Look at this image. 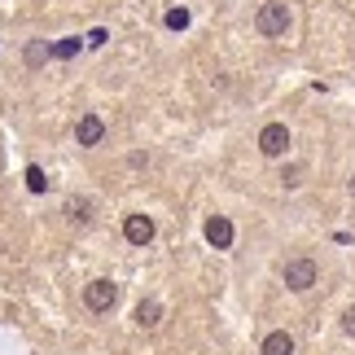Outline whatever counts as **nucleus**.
Instances as JSON below:
<instances>
[{
	"instance_id": "nucleus-6",
	"label": "nucleus",
	"mask_w": 355,
	"mask_h": 355,
	"mask_svg": "<svg viewBox=\"0 0 355 355\" xmlns=\"http://www.w3.org/2000/svg\"><path fill=\"white\" fill-rule=\"evenodd\" d=\"M207 241L215 250H228V245H233V220H228V215H211L207 220Z\"/></svg>"
},
{
	"instance_id": "nucleus-15",
	"label": "nucleus",
	"mask_w": 355,
	"mask_h": 355,
	"mask_svg": "<svg viewBox=\"0 0 355 355\" xmlns=\"http://www.w3.org/2000/svg\"><path fill=\"white\" fill-rule=\"evenodd\" d=\"M105 40H110V31H105V26H97V31H88V35H84V44H88V49H101Z\"/></svg>"
},
{
	"instance_id": "nucleus-8",
	"label": "nucleus",
	"mask_w": 355,
	"mask_h": 355,
	"mask_svg": "<svg viewBox=\"0 0 355 355\" xmlns=\"http://www.w3.org/2000/svg\"><path fill=\"white\" fill-rule=\"evenodd\" d=\"M136 324H141V329H158V324H162V303H158V298H141V307H136Z\"/></svg>"
},
{
	"instance_id": "nucleus-12",
	"label": "nucleus",
	"mask_w": 355,
	"mask_h": 355,
	"mask_svg": "<svg viewBox=\"0 0 355 355\" xmlns=\"http://www.w3.org/2000/svg\"><path fill=\"white\" fill-rule=\"evenodd\" d=\"M22 58H26V66H44V62L53 58V49H49V44H26Z\"/></svg>"
},
{
	"instance_id": "nucleus-1",
	"label": "nucleus",
	"mask_w": 355,
	"mask_h": 355,
	"mask_svg": "<svg viewBox=\"0 0 355 355\" xmlns=\"http://www.w3.org/2000/svg\"><path fill=\"white\" fill-rule=\"evenodd\" d=\"M281 281L290 285L294 294H307L311 285H316V263H311L307 254H298V259H285V263H281Z\"/></svg>"
},
{
	"instance_id": "nucleus-17",
	"label": "nucleus",
	"mask_w": 355,
	"mask_h": 355,
	"mask_svg": "<svg viewBox=\"0 0 355 355\" xmlns=\"http://www.w3.org/2000/svg\"><path fill=\"white\" fill-rule=\"evenodd\" d=\"M351 193H355V180H351Z\"/></svg>"
},
{
	"instance_id": "nucleus-7",
	"label": "nucleus",
	"mask_w": 355,
	"mask_h": 355,
	"mask_svg": "<svg viewBox=\"0 0 355 355\" xmlns=\"http://www.w3.org/2000/svg\"><path fill=\"white\" fill-rule=\"evenodd\" d=\"M75 141L88 145V149L101 145V141H105V123H101L97 114H84V119H79V128H75Z\"/></svg>"
},
{
	"instance_id": "nucleus-5",
	"label": "nucleus",
	"mask_w": 355,
	"mask_h": 355,
	"mask_svg": "<svg viewBox=\"0 0 355 355\" xmlns=\"http://www.w3.org/2000/svg\"><path fill=\"white\" fill-rule=\"evenodd\" d=\"M123 237L132 245H149L154 241V220H149V215H128V220H123Z\"/></svg>"
},
{
	"instance_id": "nucleus-14",
	"label": "nucleus",
	"mask_w": 355,
	"mask_h": 355,
	"mask_svg": "<svg viewBox=\"0 0 355 355\" xmlns=\"http://www.w3.org/2000/svg\"><path fill=\"white\" fill-rule=\"evenodd\" d=\"M167 26H171V31H184V26H189V9H167Z\"/></svg>"
},
{
	"instance_id": "nucleus-16",
	"label": "nucleus",
	"mask_w": 355,
	"mask_h": 355,
	"mask_svg": "<svg viewBox=\"0 0 355 355\" xmlns=\"http://www.w3.org/2000/svg\"><path fill=\"white\" fill-rule=\"evenodd\" d=\"M343 329L355 338V307H347V311H343Z\"/></svg>"
},
{
	"instance_id": "nucleus-11",
	"label": "nucleus",
	"mask_w": 355,
	"mask_h": 355,
	"mask_svg": "<svg viewBox=\"0 0 355 355\" xmlns=\"http://www.w3.org/2000/svg\"><path fill=\"white\" fill-rule=\"evenodd\" d=\"M88 211H92V202H88V198H75V202H71V207H66V215H71V220H75V224H88V220H92V215H88Z\"/></svg>"
},
{
	"instance_id": "nucleus-3",
	"label": "nucleus",
	"mask_w": 355,
	"mask_h": 355,
	"mask_svg": "<svg viewBox=\"0 0 355 355\" xmlns=\"http://www.w3.org/2000/svg\"><path fill=\"white\" fill-rule=\"evenodd\" d=\"M114 303H119V285H114V281L97 277V281L84 285V307H88V311H97V316H101V311H110Z\"/></svg>"
},
{
	"instance_id": "nucleus-2",
	"label": "nucleus",
	"mask_w": 355,
	"mask_h": 355,
	"mask_svg": "<svg viewBox=\"0 0 355 355\" xmlns=\"http://www.w3.org/2000/svg\"><path fill=\"white\" fill-rule=\"evenodd\" d=\"M254 26H259V35H268V40H277L290 31V9L281 5V0H272V5H259L254 13Z\"/></svg>"
},
{
	"instance_id": "nucleus-4",
	"label": "nucleus",
	"mask_w": 355,
	"mask_h": 355,
	"mask_svg": "<svg viewBox=\"0 0 355 355\" xmlns=\"http://www.w3.org/2000/svg\"><path fill=\"white\" fill-rule=\"evenodd\" d=\"M259 154L263 158H285L290 154V128H285V123H268V128L259 132Z\"/></svg>"
},
{
	"instance_id": "nucleus-10",
	"label": "nucleus",
	"mask_w": 355,
	"mask_h": 355,
	"mask_svg": "<svg viewBox=\"0 0 355 355\" xmlns=\"http://www.w3.org/2000/svg\"><path fill=\"white\" fill-rule=\"evenodd\" d=\"M79 49H84V40H79V35H71V40H58V44H53V58L71 62V58H79Z\"/></svg>"
},
{
	"instance_id": "nucleus-13",
	"label": "nucleus",
	"mask_w": 355,
	"mask_h": 355,
	"mask_svg": "<svg viewBox=\"0 0 355 355\" xmlns=\"http://www.w3.org/2000/svg\"><path fill=\"white\" fill-rule=\"evenodd\" d=\"M26 189H31V193H44V189H49V175L40 171V167H26Z\"/></svg>"
},
{
	"instance_id": "nucleus-9",
	"label": "nucleus",
	"mask_w": 355,
	"mask_h": 355,
	"mask_svg": "<svg viewBox=\"0 0 355 355\" xmlns=\"http://www.w3.org/2000/svg\"><path fill=\"white\" fill-rule=\"evenodd\" d=\"M259 355H294V338L285 334V329L268 334V338H263V347H259Z\"/></svg>"
}]
</instances>
